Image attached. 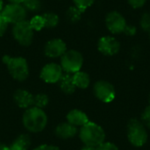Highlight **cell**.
<instances>
[{"mask_svg":"<svg viewBox=\"0 0 150 150\" xmlns=\"http://www.w3.org/2000/svg\"><path fill=\"white\" fill-rule=\"evenodd\" d=\"M79 136L85 146L97 148L105 140V133L104 129L94 122L89 121L80 129Z\"/></svg>","mask_w":150,"mask_h":150,"instance_id":"6da1fadb","label":"cell"},{"mask_svg":"<svg viewBox=\"0 0 150 150\" xmlns=\"http://www.w3.org/2000/svg\"><path fill=\"white\" fill-rule=\"evenodd\" d=\"M47 117L44 111L38 107H32L26 110L23 116V124L25 127L33 133L42 131L47 126Z\"/></svg>","mask_w":150,"mask_h":150,"instance_id":"7a4b0ae2","label":"cell"},{"mask_svg":"<svg viewBox=\"0 0 150 150\" xmlns=\"http://www.w3.org/2000/svg\"><path fill=\"white\" fill-rule=\"evenodd\" d=\"M3 62L6 65L10 75L18 81H25L29 75V68L26 60L23 57H11L4 55Z\"/></svg>","mask_w":150,"mask_h":150,"instance_id":"3957f363","label":"cell"},{"mask_svg":"<svg viewBox=\"0 0 150 150\" xmlns=\"http://www.w3.org/2000/svg\"><path fill=\"white\" fill-rule=\"evenodd\" d=\"M148 132L144 124L137 119H132L127 123V139L137 148L142 147L148 141Z\"/></svg>","mask_w":150,"mask_h":150,"instance_id":"277c9868","label":"cell"},{"mask_svg":"<svg viewBox=\"0 0 150 150\" xmlns=\"http://www.w3.org/2000/svg\"><path fill=\"white\" fill-rule=\"evenodd\" d=\"M83 57L80 52L75 49L67 50L61 57V67L68 74H75L82 69Z\"/></svg>","mask_w":150,"mask_h":150,"instance_id":"5b68a950","label":"cell"},{"mask_svg":"<svg viewBox=\"0 0 150 150\" xmlns=\"http://www.w3.org/2000/svg\"><path fill=\"white\" fill-rule=\"evenodd\" d=\"M11 33L14 40L23 47L30 46L34 38V31L31 27L28 20L13 25Z\"/></svg>","mask_w":150,"mask_h":150,"instance_id":"8992f818","label":"cell"},{"mask_svg":"<svg viewBox=\"0 0 150 150\" xmlns=\"http://www.w3.org/2000/svg\"><path fill=\"white\" fill-rule=\"evenodd\" d=\"M3 18L9 23L15 25L17 23L26 20L27 11L25 9L22 4H11L4 5L3 11H1Z\"/></svg>","mask_w":150,"mask_h":150,"instance_id":"52a82bcc","label":"cell"},{"mask_svg":"<svg viewBox=\"0 0 150 150\" xmlns=\"http://www.w3.org/2000/svg\"><path fill=\"white\" fill-rule=\"evenodd\" d=\"M93 91L95 96L104 103H111L116 97V91L113 85L105 80L98 81L94 84Z\"/></svg>","mask_w":150,"mask_h":150,"instance_id":"ba28073f","label":"cell"},{"mask_svg":"<svg viewBox=\"0 0 150 150\" xmlns=\"http://www.w3.org/2000/svg\"><path fill=\"white\" fill-rule=\"evenodd\" d=\"M127 25L126 18L119 11H110L105 17V25L108 31L112 33L118 34L123 33Z\"/></svg>","mask_w":150,"mask_h":150,"instance_id":"9c48e42d","label":"cell"},{"mask_svg":"<svg viewBox=\"0 0 150 150\" xmlns=\"http://www.w3.org/2000/svg\"><path fill=\"white\" fill-rule=\"evenodd\" d=\"M98 49L104 55L112 56L120 52V43L112 36H104L98 41Z\"/></svg>","mask_w":150,"mask_h":150,"instance_id":"30bf717a","label":"cell"},{"mask_svg":"<svg viewBox=\"0 0 150 150\" xmlns=\"http://www.w3.org/2000/svg\"><path fill=\"white\" fill-rule=\"evenodd\" d=\"M62 75L63 70L61 65L54 62L45 65L40 71V78L48 83H54L59 82Z\"/></svg>","mask_w":150,"mask_h":150,"instance_id":"8fae6325","label":"cell"},{"mask_svg":"<svg viewBox=\"0 0 150 150\" xmlns=\"http://www.w3.org/2000/svg\"><path fill=\"white\" fill-rule=\"evenodd\" d=\"M67 51L66 43L59 38H54L48 40L44 47V54L49 58L62 57Z\"/></svg>","mask_w":150,"mask_h":150,"instance_id":"7c38bea8","label":"cell"},{"mask_svg":"<svg viewBox=\"0 0 150 150\" xmlns=\"http://www.w3.org/2000/svg\"><path fill=\"white\" fill-rule=\"evenodd\" d=\"M14 101L19 107L27 108L33 105V96L25 90H18L14 93Z\"/></svg>","mask_w":150,"mask_h":150,"instance_id":"4fadbf2b","label":"cell"},{"mask_svg":"<svg viewBox=\"0 0 150 150\" xmlns=\"http://www.w3.org/2000/svg\"><path fill=\"white\" fill-rule=\"evenodd\" d=\"M67 120L75 127H83L89 122V118L83 112L75 109L68 113Z\"/></svg>","mask_w":150,"mask_h":150,"instance_id":"5bb4252c","label":"cell"},{"mask_svg":"<svg viewBox=\"0 0 150 150\" xmlns=\"http://www.w3.org/2000/svg\"><path fill=\"white\" fill-rule=\"evenodd\" d=\"M56 135L62 139H69V138H73L76 133H77V129L76 127L68 123H62L60 124L55 130Z\"/></svg>","mask_w":150,"mask_h":150,"instance_id":"9a60e30c","label":"cell"},{"mask_svg":"<svg viewBox=\"0 0 150 150\" xmlns=\"http://www.w3.org/2000/svg\"><path fill=\"white\" fill-rule=\"evenodd\" d=\"M59 85L61 90L66 94H72L76 91V85L73 82V76L71 74H63L59 80Z\"/></svg>","mask_w":150,"mask_h":150,"instance_id":"2e32d148","label":"cell"},{"mask_svg":"<svg viewBox=\"0 0 150 150\" xmlns=\"http://www.w3.org/2000/svg\"><path fill=\"white\" fill-rule=\"evenodd\" d=\"M73 82L76 85V87L80 89H86L91 83L90 76L83 71H78L75 74H73Z\"/></svg>","mask_w":150,"mask_h":150,"instance_id":"e0dca14e","label":"cell"},{"mask_svg":"<svg viewBox=\"0 0 150 150\" xmlns=\"http://www.w3.org/2000/svg\"><path fill=\"white\" fill-rule=\"evenodd\" d=\"M30 146V138L26 134H22L18 136L12 145L10 147L11 150H27Z\"/></svg>","mask_w":150,"mask_h":150,"instance_id":"ac0fdd59","label":"cell"},{"mask_svg":"<svg viewBox=\"0 0 150 150\" xmlns=\"http://www.w3.org/2000/svg\"><path fill=\"white\" fill-rule=\"evenodd\" d=\"M42 16H43L44 22H45V28H47V29L54 28L58 25L60 22L59 16L53 11L45 12L44 14H42Z\"/></svg>","mask_w":150,"mask_h":150,"instance_id":"d6986e66","label":"cell"},{"mask_svg":"<svg viewBox=\"0 0 150 150\" xmlns=\"http://www.w3.org/2000/svg\"><path fill=\"white\" fill-rule=\"evenodd\" d=\"M83 13V12L80 9H78L76 6L73 5V6L69 7V9L67 10L66 18L70 23H77L81 19Z\"/></svg>","mask_w":150,"mask_h":150,"instance_id":"ffe728a7","label":"cell"},{"mask_svg":"<svg viewBox=\"0 0 150 150\" xmlns=\"http://www.w3.org/2000/svg\"><path fill=\"white\" fill-rule=\"evenodd\" d=\"M22 4L27 11L31 12H38L42 8L41 0H24Z\"/></svg>","mask_w":150,"mask_h":150,"instance_id":"44dd1931","label":"cell"},{"mask_svg":"<svg viewBox=\"0 0 150 150\" xmlns=\"http://www.w3.org/2000/svg\"><path fill=\"white\" fill-rule=\"evenodd\" d=\"M28 21H29L31 27L33 29L34 32L35 31L39 32L42 30L43 28H45V22H44V18L42 15H35Z\"/></svg>","mask_w":150,"mask_h":150,"instance_id":"7402d4cb","label":"cell"},{"mask_svg":"<svg viewBox=\"0 0 150 150\" xmlns=\"http://www.w3.org/2000/svg\"><path fill=\"white\" fill-rule=\"evenodd\" d=\"M48 104V97L45 94H38L33 96V105L38 108H44Z\"/></svg>","mask_w":150,"mask_h":150,"instance_id":"603a6c76","label":"cell"},{"mask_svg":"<svg viewBox=\"0 0 150 150\" xmlns=\"http://www.w3.org/2000/svg\"><path fill=\"white\" fill-rule=\"evenodd\" d=\"M95 0H73L74 5L80 9L83 12H84L89 7H91L94 4Z\"/></svg>","mask_w":150,"mask_h":150,"instance_id":"cb8c5ba5","label":"cell"},{"mask_svg":"<svg viewBox=\"0 0 150 150\" xmlns=\"http://www.w3.org/2000/svg\"><path fill=\"white\" fill-rule=\"evenodd\" d=\"M140 26L144 32L150 33V13L145 12L140 19Z\"/></svg>","mask_w":150,"mask_h":150,"instance_id":"d4e9b609","label":"cell"},{"mask_svg":"<svg viewBox=\"0 0 150 150\" xmlns=\"http://www.w3.org/2000/svg\"><path fill=\"white\" fill-rule=\"evenodd\" d=\"M142 123L150 129V105L142 112Z\"/></svg>","mask_w":150,"mask_h":150,"instance_id":"484cf974","label":"cell"},{"mask_svg":"<svg viewBox=\"0 0 150 150\" xmlns=\"http://www.w3.org/2000/svg\"><path fill=\"white\" fill-rule=\"evenodd\" d=\"M97 150H120L119 148L112 143V142H104L101 145H99L98 147H97Z\"/></svg>","mask_w":150,"mask_h":150,"instance_id":"4316f807","label":"cell"},{"mask_svg":"<svg viewBox=\"0 0 150 150\" xmlns=\"http://www.w3.org/2000/svg\"><path fill=\"white\" fill-rule=\"evenodd\" d=\"M8 25H9V23L3 18V16L0 13V38L4 36V33H6L8 29Z\"/></svg>","mask_w":150,"mask_h":150,"instance_id":"83f0119b","label":"cell"},{"mask_svg":"<svg viewBox=\"0 0 150 150\" xmlns=\"http://www.w3.org/2000/svg\"><path fill=\"white\" fill-rule=\"evenodd\" d=\"M130 6H132L134 9H140L146 4L147 0H127Z\"/></svg>","mask_w":150,"mask_h":150,"instance_id":"f1b7e54d","label":"cell"},{"mask_svg":"<svg viewBox=\"0 0 150 150\" xmlns=\"http://www.w3.org/2000/svg\"><path fill=\"white\" fill-rule=\"evenodd\" d=\"M137 32V29L134 25H127L125 30L123 33H125L127 36H134Z\"/></svg>","mask_w":150,"mask_h":150,"instance_id":"f546056e","label":"cell"},{"mask_svg":"<svg viewBox=\"0 0 150 150\" xmlns=\"http://www.w3.org/2000/svg\"><path fill=\"white\" fill-rule=\"evenodd\" d=\"M34 150H60L59 148L55 146H50V145H41L38 148H36Z\"/></svg>","mask_w":150,"mask_h":150,"instance_id":"4dcf8cb0","label":"cell"},{"mask_svg":"<svg viewBox=\"0 0 150 150\" xmlns=\"http://www.w3.org/2000/svg\"><path fill=\"white\" fill-rule=\"evenodd\" d=\"M7 1L11 4H22L24 0H7Z\"/></svg>","mask_w":150,"mask_h":150,"instance_id":"1f68e13d","label":"cell"},{"mask_svg":"<svg viewBox=\"0 0 150 150\" xmlns=\"http://www.w3.org/2000/svg\"><path fill=\"white\" fill-rule=\"evenodd\" d=\"M97 148H93V147H89V146H84L82 150H97Z\"/></svg>","mask_w":150,"mask_h":150,"instance_id":"d6a6232c","label":"cell"},{"mask_svg":"<svg viewBox=\"0 0 150 150\" xmlns=\"http://www.w3.org/2000/svg\"><path fill=\"white\" fill-rule=\"evenodd\" d=\"M4 7V0H0V13L3 11Z\"/></svg>","mask_w":150,"mask_h":150,"instance_id":"836d02e7","label":"cell"},{"mask_svg":"<svg viewBox=\"0 0 150 150\" xmlns=\"http://www.w3.org/2000/svg\"><path fill=\"white\" fill-rule=\"evenodd\" d=\"M6 147H7V146H5V145H4V144L0 143V150H4Z\"/></svg>","mask_w":150,"mask_h":150,"instance_id":"e575fe53","label":"cell"},{"mask_svg":"<svg viewBox=\"0 0 150 150\" xmlns=\"http://www.w3.org/2000/svg\"><path fill=\"white\" fill-rule=\"evenodd\" d=\"M149 105H150V94H149Z\"/></svg>","mask_w":150,"mask_h":150,"instance_id":"d590c367","label":"cell"},{"mask_svg":"<svg viewBox=\"0 0 150 150\" xmlns=\"http://www.w3.org/2000/svg\"><path fill=\"white\" fill-rule=\"evenodd\" d=\"M149 37H150V33H149Z\"/></svg>","mask_w":150,"mask_h":150,"instance_id":"8d00e7d4","label":"cell"}]
</instances>
